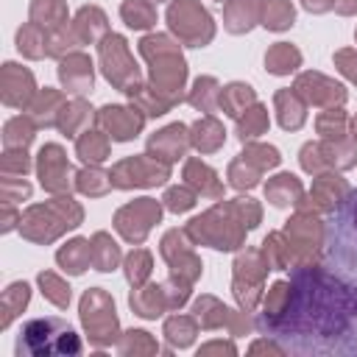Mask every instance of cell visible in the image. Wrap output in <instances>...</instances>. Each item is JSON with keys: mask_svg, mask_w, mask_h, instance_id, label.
Here are the masks:
<instances>
[{"mask_svg": "<svg viewBox=\"0 0 357 357\" xmlns=\"http://www.w3.org/2000/svg\"><path fill=\"white\" fill-rule=\"evenodd\" d=\"M223 142H226V128H223V123L218 117L204 114L201 120L192 123V128H190V145L198 153H215Z\"/></svg>", "mask_w": 357, "mask_h": 357, "instance_id": "d6986e66", "label": "cell"}, {"mask_svg": "<svg viewBox=\"0 0 357 357\" xmlns=\"http://www.w3.org/2000/svg\"><path fill=\"white\" fill-rule=\"evenodd\" d=\"M56 262H59L67 273H73V276L84 273V271L89 268V262H92V243H89V240H84V237L70 240L67 245H61V248H59Z\"/></svg>", "mask_w": 357, "mask_h": 357, "instance_id": "cb8c5ba5", "label": "cell"}, {"mask_svg": "<svg viewBox=\"0 0 357 357\" xmlns=\"http://www.w3.org/2000/svg\"><path fill=\"white\" fill-rule=\"evenodd\" d=\"M31 139H33V123H31L28 117H14V120L6 123V137H3V142H6L8 151H11V148L25 151V145H28Z\"/></svg>", "mask_w": 357, "mask_h": 357, "instance_id": "f6af8a7d", "label": "cell"}, {"mask_svg": "<svg viewBox=\"0 0 357 357\" xmlns=\"http://www.w3.org/2000/svg\"><path fill=\"white\" fill-rule=\"evenodd\" d=\"M120 17L134 31H145V28L156 25V8H153L151 0H123Z\"/></svg>", "mask_w": 357, "mask_h": 357, "instance_id": "e575fe53", "label": "cell"}, {"mask_svg": "<svg viewBox=\"0 0 357 357\" xmlns=\"http://www.w3.org/2000/svg\"><path fill=\"white\" fill-rule=\"evenodd\" d=\"M126 95L131 98V103L145 114V117H162L173 103L165 98V95H159L156 92V86L151 84V86H145V84H134V86H128L126 89Z\"/></svg>", "mask_w": 357, "mask_h": 357, "instance_id": "d4e9b609", "label": "cell"}, {"mask_svg": "<svg viewBox=\"0 0 357 357\" xmlns=\"http://www.w3.org/2000/svg\"><path fill=\"white\" fill-rule=\"evenodd\" d=\"M298 67H301V53L287 42H276L265 53V70L273 73V75H290Z\"/></svg>", "mask_w": 357, "mask_h": 357, "instance_id": "1f68e13d", "label": "cell"}, {"mask_svg": "<svg viewBox=\"0 0 357 357\" xmlns=\"http://www.w3.org/2000/svg\"><path fill=\"white\" fill-rule=\"evenodd\" d=\"M351 128H354V139H357V117H354V123H351Z\"/></svg>", "mask_w": 357, "mask_h": 357, "instance_id": "9f6ffc18", "label": "cell"}, {"mask_svg": "<svg viewBox=\"0 0 357 357\" xmlns=\"http://www.w3.org/2000/svg\"><path fill=\"white\" fill-rule=\"evenodd\" d=\"M112 184L120 190H131V187H159L170 178V165L153 159L151 153L142 156H128L123 162H117L112 167Z\"/></svg>", "mask_w": 357, "mask_h": 357, "instance_id": "52a82bcc", "label": "cell"}, {"mask_svg": "<svg viewBox=\"0 0 357 357\" xmlns=\"http://www.w3.org/2000/svg\"><path fill=\"white\" fill-rule=\"evenodd\" d=\"M262 17V0H226L223 28L229 33H248Z\"/></svg>", "mask_w": 357, "mask_h": 357, "instance_id": "e0dca14e", "label": "cell"}, {"mask_svg": "<svg viewBox=\"0 0 357 357\" xmlns=\"http://www.w3.org/2000/svg\"><path fill=\"white\" fill-rule=\"evenodd\" d=\"M73 31L78 33L81 45H92V42H100V39L109 33V25H106V14H103L98 6H84V8L75 14Z\"/></svg>", "mask_w": 357, "mask_h": 357, "instance_id": "603a6c76", "label": "cell"}, {"mask_svg": "<svg viewBox=\"0 0 357 357\" xmlns=\"http://www.w3.org/2000/svg\"><path fill=\"white\" fill-rule=\"evenodd\" d=\"M259 176H262V170L257 165H251L243 153H240V159H234L229 165V184L234 190H251V187H257L259 184Z\"/></svg>", "mask_w": 357, "mask_h": 357, "instance_id": "b9f144b4", "label": "cell"}, {"mask_svg": "<svg viewBox=\"0 0 357 357\" xmlns=\"http://www.w3.org/2000/svg\"><path fill=\"white\" fill-rule=\"evenodd\" d=\"M257 329L290 354H357V284L324 265H296L276 282Z\"/></svg>", "mask_w": 357, "mask_h": 357, "instance_id": "6da1fadb", "label": "cell"}, {"mask_svg": "<svg viewBox=\"0 0 357 357\" xmlns=\"http://www.w3.org/2000/svg\"><path fill=\"white\" fill-rule=\"evenodd\" d=\"M243 223L234 215L231 204H218L206 215L192 218L187 223V237L192 243H206L218 251H234L243 243Z\"/></svg>", "mask_w": 357, "mask_h": 357, "instance_id": "277c9868", "label": "cell"}, {"mask_svg": "<svg viewBox=\"0 0 357 357\" xmlns=\"http://www.w3.org/2000/svg\"><path fill=\"white\" fill-rule=\"evenodd\" d=\"M165 335H167V340H170L173 346L184 349V346H190V343L195 340V321L187 318V315H173V318H167V324H165Z\"/></svg>", "mask_w": 357, "mask_h": 357, "instance_id": "ee69618b", "label": "cell"}, {"mask_svg": "<svg viewBox=\"0 0 357 357\" xmlns=\"http://www.w3.org/2000/svg\"><path fill=\"white\" fill-rule=\"evenodd\" d=\"M162 257L167 259L173 276H181V279H187V282L198 279V273H201V259L190 251V245H187V231L170 229V231L162 237Z\"/></svg>", "mask_w": 357, "mask_h": 357, "instance_id": "4fadbf2b", "label": "cell"}, {"mask_svg": "<svg viewBox=\"0 0 357 357\" xmlns=\"http://www.w3.org/2000/svg\"><path fill=\"white\" fill-rule=\"evenodd\" d=\"M332 8L337 14H343V17H351V14H357V0H335Z\"/></svg>", "mask_w": 357, "mask_h": 357, "instance_id": "11a10c76", "label": "cell"}, {"mask_svg": "<svg viewBox=\"0 0 357 357\" xmlns=\"http://www.w3.org/2000/svg\"><path fill=\"white\" fill-rule=\"evenodd\" d=\"M187 148H190V128L181 123H170L148 139V153L165 165H173L176 159H181Z\"/></svg>", "mask_w": 357, "mask_h": 357, "instance_id": "2e32d148", "label": "cell"}, {"mask_svg": "<svg viewBox=\"0 0 357 357\" xmlns=\"http://www.w3.org/2000/svg\"><path fill=\"white\" fill-rule=\"evenodd\" d=\"M123 265H126V279H128V284L139 287V284H145V279L151 276L153 259H151V254H148L145 248H134V251L126 257Z\"/></svg>", "mask_w": 357, "mask_h": 357, "instance_id": "7bdbcfd3", "label": "cell"}, {"mask_svg": "<svg viewBox=\"0 0 357 357\" xmlns=\"http://www.w3.org/2000/svg\"><path fill=\"white\" fill-rule=\"evenodd\" d=\"M47 47H50V33L42 31V25L36 22H28L17 31V50L28 59H42L47 56Z\"/></svg>", "mask_w": 357, "mask_h": 357, "instance_id": "d6a6232c", "label": "cell"}, {"mask_svg": "<svg viewBox=\"0 0 357 357\" xmlns=\"http://www.w3.org/2000/svg\"><path fill=\"white\" fill-rule=\"evenodd\" d=\"M165 206L170 209V212H187V209H192L195 204H198V192L190 187V184H178V187H170L167 192H165Z\"/></svg>", "mask_w": 357, "mask_h": 357, "instance_id": "7dc6e473", "label": "cell"}, {"mask_svg": "<svg viewBox=\"0 0 357 357\" xmlns=\"http://www.w3.org/2000/svg\"><path fill=\"white\" fill-rule=\"evenodd\" d=\"M349 192V184L340 178V176H332V173H321L315 176V184H312V192L310 198L315 201L312 206L315 209H324V212H332Z\"/></svg>", "mask_w": 357, "mask_h": 357, "instance_id": "44dd1931", "label": "cell"}, {"mask_svg": "<svg viewBox=\"0 0 357 357\" xmlns=\"http://www.w3.org/2000/svg\"><path fill=\"white\" fill-rule=\"evenodd\" d=\"M81 321L86 326V335H92V340L98 346L112 343L114 335H117L114 301L100 287H92V290L84 293V298H81Z\"/></svg>", "mask_w": 357, "mask_h": 357, "instance_id": "ba28073f", "label": "cell"}, {"mask_svg": "<svg viewBox=\"0 0 357 357\" xmlns=\"http://www.w3.org/2000/svg\"><path fill=\"white\" fill-rule=\"evenodd\" d=\"M315 128L324 139H340V137L349 134V117L340 106H335V109H326L324 114H318Z\"/></svg>", "mask_w": 357, "mask_h": 357, "instance_id": "60d3db41", "label": "cell"}, {"mask_svg": "<svg viewBox=\"0 0 357 357\" xmlns=\"http://www.w3.org/2000/svg\"><path fill=\"white\" fill-rule=\"evenodd\" d=\"M184 78H187V64H184V59H181L178 50H167V53L151 59V84L170 103H178L181 100Z\"/></svg>", "mask_w": 357, "mask_h": 357, "instance_id": "30bf717a", "label": "cell"}, {"mask_svg": "<svg viewBox=\"0 0 357 357\" xmlns=\"http://www.w3.org/2000/svg\"><path fill=\"white\" fill-rule=\"evenodd\" d=\"M335 67H337L351 84H357V50H351V47L337 50V53H335Z\"/></svg>", "mask_w": 357, "mask_h": 357, "instance_id": "f5cc1de1", "label": "cell"}, {"mask_svg": "<svg viewBox=\"0 0 357 357\" xmlns=\"http://www.w3.org/2000/svg\"><path fill=\"white\" fill-rule=\"evenodd\" d=\"M39 181L50 192H67L73 187V167L61 151V145H45L39 151Z\"/></svg>", "mask_w": 357, "mask_h": 357, "instance_id": "5bb4252c", "label": "cell"}, {"mask_svg": "<svg viewBox=\"0 0 357 357\" xmlns=\"http://www.w3.org/2000/svg\"><path fill=\"white\" fill-rule=\"evenodd\" d=\"M167 50H178V45L170 39V36H165V33H151V36H145L142 42H139V53L151 61V59H156V56H162V53H167Z\"/></svg>", "mask_w": 357, "mask_h": 357, "instance_id": "681fc988", "label": "cell"}, {"mask_svg": "<svg viewBox=\"0 0 357 357\" xmlns=\"http://www.w3.org/2000/svg\"><path fill=\"white\" fill-rule=\"evenodd\" d=\"M31 20L36 25H47L50 31H59L67 25V8L64 0H33L31 3Z\"/></svg>", "mask_w": 357, "mask_h": 357, "instance_id": "d590c367", "label": "cell"}, {"mask_svg": "<svg viewBox=\"0 0 357 357\" xmlns=\"http://www.w3.org/2000/svg\"><path fill=\"white\" fill-rule=\"evenodd\" d=\"M61 112V95L56 89H42L31 106V117L36 126H56Z\"/></svg>", "mask_w": 357, "mask_h": 357, "instance_id": "74e56055", "label": "cell"}, {"mask_svg": "<svg viewBox=\"0 0 357 357\" xmlns=\"http://www.w3.org/2000/svg\"><path fill=\"white\" fill-rule=\"evenodd\" d=\"M98 53H100V70H103V75L112 86L126 92L128 86H134L139 81V67L134 64V56L128 53L126 36L106 33L98 45Z\"/></svg>", "mask_w": 357, "mask_h": 357, "instance_id": "8992f818", "label": "cell"}, {"mask_svg": "<svg viewBox=\"0 0 357 357\" xmlns=\"http://www.w3.org/2000/svg\"><path fill=\"white\" fill-rule=\"evenodd\" d=\"M324 268L357 284V190L332 209V220L324 226Z\"/></svg>", "mask_w": 357, "mask_h": 357, "instance_id": "7a4b0ae2", "label": "cell"}, {"mask_svg": "<svg viewBox=\"0 0 357 357\" xmlns=\"http://www.w3.org/2000/svg\"><path fill=\"white\" fill-rule=\"evenodd\" d=\"M89 243H92V265H95L100 273H109V271H114V268L120 265L123 254H120V245L112 240V234L95 231Z\"/></svg>", "mask_w": 357, "mask_h": 357, "instance_id": "f546056e", "label": "cell"}, {"mask_svg": "<svg viewBox=\"0 0 357 357\" xmlns=\"http://www.w3.org/2000/svg\"><path fill=\"white\" fill-rule=\"evenodd\" d=\"M301 6H304L310 14H326V11L335 6V0H301Z\"/></svg>", "mask_w": 357, "mask_h": 357, "instance_id": "db71d44e", "label": "cell"}, {"mask_svg": "<svg viewBox=\"0 0 357 357\" xmlns=\"http://www.w3.org/2000/svg\"><path fill=\"white\" fill-rule=\"evenodd\" d=\"M354 36H357V33H354Z\"/></svg>", "mask_w": 357, "mask_h": 357, "instance_id": "91938a15", "label": "cell"}, {"mask_svg": "<svg viewBox=\"0 0 357 357\" xmlns=\"http://www.w3.org/2000/svg\"><path fill=\"white\" fill-rule=\"evenodd\" d=\"M151 3H162V0H151Z\"/></svg>", "mask_w": 357, "mask_h": 357, "instance_id": "6f0895ef", "label": "cell"}, {"mask_svg": "<svg viewBox=\"0 0 357 357\" xmlns=\"http://www.w3.org/2000/svg\"><path fill=\"white\" fill-rule=\"evenodd\" d=\"M304 103H312V106H324V109H335V106H343L346 103V89L343 84L321 75V73H301L296 78V86H293Z\"/></svg>", "mask_w": 357, "mask_h": 357, "instance_id": "7c38bea8", "label": "cell"}, {"mask_svg": "<svg viewBox=\"0 0 357 357\" xmlns=\"http://www.w3.org/2000/svg\"><path fill=\"white\" fill-rule=\"evenodd\" d=\"M259 22L268 31H287L296 22V8L290 0H265L262 3V17Z\"/></svg>", "mask_w": 357, "mask_h": 357, "instance_id": "836d02e7", "label": "cell"}, {"mask_svg": "<svg viewBox=\"0 0 357 357\" xmlns=\"http://www.w3.org/2000/svg\"><path fill=\"white\" fill-rule=\"evenodd\" d=\"M301 167L307 170V173H312V176H321L329 165H326V159H324V153H321V142H307L304 148H301Z\"/></svg>", "mask_w": 357, "mask_h": 357, "instance_id": "f907efd6", "label": "cell"}, {"mask_svg": "<svg viewBox=\"0 0 357 357\" xmlns=\"http://www.w3.org/2000/svg\"><path fill=\"white\" fill-rule=\"evenodd\" d=\"M59 81L61 86L75 95V98H84L92 92V84H95V70H92V59L86 53H67L59 64Z\"/></svg>", "mask_w": 357, "mask_h": 357, "instance_id": "9a60e30c", "label": "cell"}, {"mask_svg": "<svg viewBox=\"0 0 357 357\" xmlns=\"http://www.w3.org/2000/svg\"><path fill=\"white\" fill-rule=\"evenodd\" d=\"M92 120V109L81 100V98H75L73 103H67V106H61V112H59V128L64 131V137H78V131L86 126Z\"/></svg>", "mask_w": 357, "mask_h": 357, "instance_id": "8d00e7d4", "label": "cell"}, {"mask_svg": "<svg viewBox=\"0 0 357 357\" xmlns=\"http://www.w3.org/2000/svg\"><path fill=\"white\" fill-rule=\"evenodd\" d=\"M218 3H226V0H218Z\"/></svg>", "mask_w": 357, "mask_h": 357, "instance_id": "680465c9", "label": "cell"}, {"mask_svg": "<svg viewBox=\"0 0 357 357\" xmlns=\"http://www.w3.org/2000/svg\"><path fill=\"white\" fill-rule=\"evenodd\" d=\"M167 25L187 47H204L215 36V22L198 0H173L167 6Z\"/></svg>", "mask_w": 357, "mask_h": 357, "instance_id": "5b68a950", "label": "cell"}, {"mask_svg": "<svg viewBox=\"0 0 357 357\" xmlns=\"http://www.w3.org/2000/svg\"><path fill=\"white\" fill-rule=\"evenodd\" d=\"M321 153L326 159L329 167H337V170H349L357 165V139L351 137H340V139H324L321 142Z\"/></svg>", "mask_w": 357, "mask_h": 357, "instance_id": "4316f807", "label": "cell"}, {"mask_svg": "<svg viewBox=\"0 0 357 357\" xmlns=\"http://www.w3.org/2000/svg\"><path fill=\"white\" fill-rule=\"evenodd\" d=\"M159 218H162V206L153 198H139V201H131L123 209H117L114 229L123 234V240L139 245L148 237L151 226L159 223Z\"/></svg>", "mask_w": 357, "mask_h": 357, "instance_id": "9c48e42d", "label": "cell"}, {"mask_svg": "<svg viewBox=\"0 0 357 357\" xmlns=\"http://www.w3.org/2000/svg\"><path fill=\"white\" fill-rule=\"evenodd\" d=\"M304 190H301V181L293 176V173H279L273 176L268 184H265V198L279 206V209H287V206H296L301 201Z\"/></svg>", "mask_w": 357, "mask_h": 357, "instance_id": "7402d4cb", "label": "cell"}, {"mask_svg": "<svg viewBox=\"0 0 357 357\" xmlns=\"http://www.w3.org/2000/svg\"><path fill=\"white\" fill-rule=\"evenodd\" d=\"M75 187H78V192H84L89 198H98V195H106L114 184H112L109 173H103L98 165H89L81 173H75Z\"/></svg>", "mask_w": 357, "mask_h": 357, "instance_id": "ab89813d", "label": "cell"}, {"mask_svg": "<svg viewBox=\"0 0 357 357\" xmlns=\"http://www.w3.org/2000/svg\"><path fill=\"white\" fill-rule=\"evenodd\" d=\"M229 204H231L234 215L240 218V223H243L245 229H254V226L259 223L262 212H259V206H257L251 198H234V201H229Z\"/></svg>", "mask_w": 357, "mask_h": 357, "instance_id": "816d5d0a", "label": "cell"}, {"mask_svg": "<svg viewBox=\"0 0 357 357\" xmlns=\"http://www.w3.org/2000/svg\"><path fill=\"white\" fill-rule=\"evenodd\" d=\"M243 156H245L251 165H257L262 173L271 170V167H276V165L282 162V156H279V151H276L273 145H259V142H245Z\"/></svg>", "mask_w": 357, "mask_h": 357, "instance_id": "bcb514c9", "label": "cell"}, {"mask_svg": "<svg viewBox=\"0 0 357 357\" xmlns=\"http://www.w3.org/2000/svg\"><path fill=\"white\" fill-rule=\"evenodd\" d=\"M273 103H276L279 126L284 131H298L304 126V120H307V103H304V98L296 89H279L273 95Z\"/></svg>", "mask_w": 357, "mask_h": 357, "instance_id": "ac0fdd59", "label": "cell"}, {"mask_svg": "<svg viewBox=\"0 0 357 357\" xmlns=\"http://www.w3.org/2000/svg\"><path fill=\"white\" fill-rule=\"evenodd\" d=\"M39 284H42V293H45L56 307H67V304H70V287H67L56 273H39Z\"/></svg>", "mask_w": 357, "mask_h": 357, "instance_id": "c3c4849f", "label": "cell"}, {"mask_svg": "<svg viewBox=\"0 0 357 357\" xmlns=\"http://www.w3.org/2000/svg\"><path fill=\"white\" fill-rule=\"evenodd\" d=\"M268 131V112H265V106H259V103H254V106H248L240 117H237V137L243 139V142H254L259 134H265Z\"/></svg>", "mask_w": 357, "mask_h": 357, "instance_id": "f35d334b", "label": "cell"}, {"mask_svg": "<svg viewBox=\"0 0 357 357\" xmlns=\"http://www.w3.org/2000/svg\"><path fill=\"white\" fill-rule=\"evenodd\" d=\"M56 357V354H81V337L75 329L59 318H33L20 329L17 337V357Z\"/></svg>", "mask_w": 357, "mask_h": 357, "instance_id": "3957f363", "label": "cell"}, {"mask_svg": "<svg viewBox=\"0 0 357 357\" xmlns=\"http://www.w3.org/2000/svg\"><path fill=\"white\" fill-rule=\"evenodd\" d=\"M257 103V95H254V89L248 86V84H243V81H231V84H226L223 89H220V109L229 114V117H240L248 106H254Z\"/></svg>", "mask_w": 357, "mask_h": 357, "instance_id": "f1b7e54d", "label": "cell"}, {"mask_svg": "<svg viewBox=\"0 0 357 357\" xmlns=\"http://www.w3.org/2000/svg\"><path fill=\"white\" fill-rule=\"evenodd\" d=\"M131 307H134V312L137 315H142V318H159L162 315V310L167 307V301H165V293H162V284H139L134 293H131Z\"/></svg>", "mask_w": 357, "mask_h": 357, "instance_id": "4dcf8cb0", "label": "cell"}, {"mask_svg": "<svg viewBox=\"0 0 357 357\" xmlns=\"http://www.w3.org/2000/svg\"><path fill=\"white\" fill-rule=\"evenodd\" d=\"M187 103L195 106L198 112H206V114L218 112L220 109V84L212 75L195 78V84H192V89L187 95Z\"/></svg>", "mask_w": 357, "mask_h": 357, "instance_id": "83f0119b", "label": "cell"}, {"mask_svg": "<svg viewBox=\"0 0 357 357\" xmlns=\"http://www.w3.org/2000/svg\"><path fill=\"white\" fill-rule=\"evenodd\" d=\"M75 153L84 165H100L109 159V134L106 131H81L75 139Z\"/></svg>", "mask_w": 357, "mask_h": 357, "instance_id": "484cf974", "label": "cell"}, {"mask_svg": "<svg viewBox=\"0 0 357 357\" xmlns=\"http://www.w3.org/2000/svg\"><path fill=\"white\" fill-rule=\"evenodd\" d=\"M184 184H190L201 198H220L223 195L218 173L209 165H204L201 159H187V165H184Z\"/></svg>", "mask_w": 357, "mask_h": 357, "instance_id": "ffe728a7", "label": "cell"}, {"mask_svg": "<svg viewBox=\"0 0 357 357\" xmlns=\"http://www.w3.org/2000/svg\"><path fill=\"white\" fill-rule=\"evenodd\" d=\"M95 126L100 131H106L114 142H126V139H134L142 131L145 114L137 106H103L95 114Z\"/></svg>", "mask_w": 357, "mask_h": 357, "instance_id": "8fae6325", "label": "cell"}]
</instances>
